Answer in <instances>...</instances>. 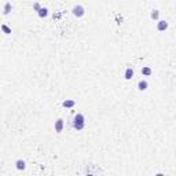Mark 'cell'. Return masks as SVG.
Returning <instances> with one entry per match:
<instances>
[{"label": "cell", "mask_w": 176, "mask_h": 176, "mask_svg": "<svg viewBox=\"0 0 176 176\" xmlns=\"http://www.w3.org/2000/svg\"><path fill=\"white\" fill-rule=\"evenodd\" d=\"M73 127L77 129V131H80L84 128V116L83 114H77L74 117V121H73Z\"/></svg>", "instance_id": "cell-1"}, {"label": "cell", "mask_w": 176, "mask_h": 176, "mask_svg": "<svg viewBox=\"0 0 176 176\" xmlns=\"http://www.w3.org/2000/svg\"><path fill=\"white\" fill-rule=\"evenodd\" d=\"M73 14H74L76 17H81V15H84V8H83L81 6H76L74 8H73Z\"/></svg>", "instance_id": "cell-2"}, {"label": "cell", "mask_w": 176, "mask_h": 176, "mask_svg": "<svg viewBox=\"0 0 176 176\" xmlns=\"http://www.w3.org/2000/svg\"><path fill=\"white\" fill-rule=\"evenodd\" d=\"M62 128H63V120H58L56 121V124H55V129H56V132L59 134V132H62Z\"/></svg>", "instance_id": "cell-3"}, {"label": "cell", "mask_w": 176, "mask_h": 176, "mask_svg": "<svg viewBox=\"0 0 176 176\" xmlns=\"http://www.w3.org/2000/svg\"><path fill=\"white\" fill-rule=\"evenodd\" d=\"M138 87H139V90H140V91H144V90H147V87H149V84H147V81L142 80V81H139V84H138Z\"/></svg>", "instance_id": "cell-4"}, {"label": "cell", "mask_w": 176, "mask_h": 176, "mask_svg": "<svg viewBox=\"0 0 176 176\" xmlns=\"http://www.w3.org/2000/svg\"><path fill=\"white\" fill-rule=\"evenodd\" d=\"M167 28H168V23L165 22V21H160L158 25H157V29H158V30H165Z\"/></svg>", "instance_id": "cell-5"}, {"label": "cell", "mask_w": 176, "mask_h": 176, "mask_svg": "<svg viewBox=\"0 0 176 176\" xmlns=\"http://www.w3.org/2000/svg\"><path fill=\"white\" fill-rule=\"evenodd\" d=\"M132 76H134V70H132V67H128V69H127V72H125V79H127V80H131Z\"/></svg>", "instance_id": "cell-6"}, {"label": "cell", "mask_w": 176, "mask_h": 176, "mask_svg": "<svg viewBox=\"0 0 176 176\" xmlns=\"http://www.w3.org/2000/svg\"><path fill=\"white\" fill-rule=\"evenodd\" d=\"M17 169H25V161H22V160H18L17 161Z\"/></svg>", "instance_id": "cell-7"}, {"label": "cell", "mask_w": 176, "mask_h": 176, "mask_svg": "<svg viewBox=\"0 0 176 176\" xmlns=\"http://www.w3.org/2000/svg\"><path fill=\"white\" fill-rule=\"evenodd\" d=\"M142 74L150 76V74H151V69H150V67H143V69H142Z\"/></svg>", "instance_id": "cell-8"}, {"label": "cell", "mask_w": 176, "mask_h": 176, "mask_svg": "<svg viewBox=\"0 0 176 176\" xmlns=\"http://www.w3.org/2000/svg\"><path fill=\"white\" fill-rule=\"evenodd\" d=\"M47 14H48L47 12V8H40V10H39V15H40L41 18L43 17H47Z\"/></svg>", "instance_id": "cell-9"}, {"label": "cell", "mask_w": 176, "mask_h": 176, "mask_svg": "<svg viewBox=\"0 0 176 176\" xmlns=\"http://www.w3.org/2000/svg\"><path fill=\"white\" fill-rule=\"evenodd\" d=\"M63 106L65 107H72V106H74V102L73 100H65L63 102Z\"/></svg>", "instance_id": "cell-10"}, {"label": "cell", "mask_w": 176, "mask_h": 176, "mask_svg": "<svg viewBox=\"0 0 176 176\" xmlns=\"http://www.w3.org/2000/svg\"><path fill=\"white\" fill-rule=\"evenodd\" d=\"M10 10H11V4H10V3H6V7H4V14H8Z\"/></svg>", "instance_id": "cell-11"}, {"label": "cell", "mask_w": 176, "mask_h": 176, "mask_svg": "<svg viewBox=\"0 0 176 176\" xmlns=\"http://www.w3.org/2000/svg\"><path fill=\"white\" fill-rule=\"evenodd\" d=\"M158 14H160V12L157 11V10H154V11H153V12H151V18L157 19V18H158Z\"/></svg>", "instance_id": "cell-12"}, {"label": "cell", "mask_w": 176, "mask_h": 176, "mask_svg": "<svg viewBox=\"0 0 176 176\" xmlns=\"http://www.w3.org/2000/svg\"><path fill=\"white\" fill-rule=\"evenodd\" d=\"M2 28H3V30H4V32H6V33H7V35H8V33H11V30H10V29H8V28H7L6 25H3Z\"/></svg>", "instance_id": "cell-13"}]
</instances>
